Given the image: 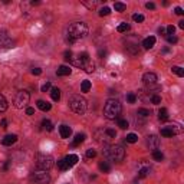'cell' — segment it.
<instances>
[{"label": "cell", "mask_w": 184, "mask_h": 184, "mask_svg": "<svg viewBox=\"0 0 184 184\" xmlns=\"http://www.w3.org/2000/svg\"><path fill=\"white\" fill-rule=\"evenodd\" d=\"M88 32V26L84 22H75L68 27V40L73 43L75 40L84 39V38H86Z\"/></svg>", "instance_id": "obj_1"}, {"label": "cell", "mask_w": 184, "mask_h": 184, "mask_svg": "<svg viewBox=\"0 0 184 184\" xmlns=\"http://www.w3.org/2000/svg\"><path fill=\"white\" fill-rule=\"evenodd\" d=\"M121 114V104L117 99H108L104 105V117L106 120H117Z\"/></svg>", "instance_id": "obj_2"}, {"label": "cell", "mask_w": 184, "mask_h": 184, "mask_svg": "<svg viewBox=\"0 0 184 184\" xmlns=\"http://www.w3.org/2000/svg\"><path fill=\"white\" fill-rule=\"evenodd\" d=\"M69 108L78 115H84L88 109V102L84 96L81 95H72L69 99Z\"/></svg>", "instance_id": "obj_3"}, {"label": "cell", "mask_w": 184, "mask_h": 184, "mask_svg": "<svg viewBox=\"0 0 184 184\" xmlns=\"http://www.w3.org/2000/svg\"><path fill=\"white\" fill-rule=\"evenodd\" d=\"M72 62L75 66H78L81 69H85V72H94V64L91 62V59H89V55L86 52H84V53H79V55L76 56L75 59H72Z\"/></svg>", "instance_id": "obj_4"}, {"label": "cell", "mask_w": 184, "mask_h": 184, "mask_svg": "<svg viewBox=\"0 0 184 184\" xmlns=\"http://www.w3.org/2000/svg\"><path fill=\"white\" fill-rule=\"evenodd\" d=\"M105 155L109 157L112 161L121 163L125 158V150L121 145H109V147L105 148Z\"/></svg>", "instance_id": "obj_5"}, {"label": "cell", "mask_w": 184, "mask_h": 184, "mask_svg": "<svg viewBox=\"0 0 184 184\" xmlns=\"http://www.w3.org/2000/svg\"><path fill=\"white\" fill-rule=\"evenodd\" d=\"M36 167L42 171H49L53 167V158L49 154H39L36 158Z\"/></svg>", "instance_id": "obj_6"}, {"label": "cell", "mask_w": 184, "mask_h": 184, "mask_svg": "<svg viewBox=\"0 0 184 184\" xmlns=\"http://www.w3.org/2000/svg\"><path fill=\"white\" fill-rule=\"evenodd\" d=\"M30 181L33 184H49L50 183V176L48 174V171H36L30 176Z\"/></svg>", "instance_id": "obj_7"}, {"label": "cell", "mask_w": 184, "mask_h": 184, "mask_svg": "<svg viewBox=\"0 0 184 184\" xmlns=\"http://www.w3.org/2000/svg\"><path fill=\"white\" fill-rule=\"evenodd\" d=\"M29 99H30V95H29V92L27 91H19L16 94V96H15V106L16 108H23V106H26V105L29 104Z\"/></svg>", "instance_id": "obj_8"}, {"label": "cell", "mask_w": 184, "mask_h": 184, "mask_svg": "<svg viewBox=\"0 0 184 184\" xmlns=\"http://www.w3.org/2000/svg\"><path fill=\"white\" fill-rule=\"evenodd\" d=\"M0 48L1 49H10L13 48V40L6 30H0Z\"/></svg>", "instance_id": "obj_9"}, {"label": "cell", "mask_w": 184, "mask_h": 184, "mask_svg": "<svg viewBox=\"0 0 184 184\" xmlns=\"http://www.w3.org/2000/svg\"><path fill=\"white\" fill-rule=\"evenodd\" d=\"M157 75L154 72H145L143 75V82H144L145 85H148V86H152V85H155L157 84Z\"/></svg>", "instance_id": "obj_10"}, {"label": "cell", "mask_w": 184, "mask_h": 184, "mask_svg": "<svg viewBox=\"0 0 184 184\" xmlns=\"http://www.w3.org/2000/svg\"><path fill=\"white\" fill-rule=\"evenodd\" d=\"M147 147H150V150H158V145H160V140L157 138V135H148L147 137V141H145Z\"/></svg>", "instance_id": "obj_11"}, {"label": "cell", "mask_w": 184, "mask_h": 184, "mask_svg": "<svg viewBox=\"0 0 184 184\" xmlns=\"http://www.w3.org/2000/svg\"><path fill=\"white\" fill-rule=\"evenodd\" d=\"M16 141H17V135H16V134H9V135H6L3 140H1V144L6 145V147H10V145L15 144Z\"/></svg>", "instance_id": "obj_12"}, {"label": "cell", "mask_w": 184, "mask_h": 184, "mask_svg": "<svg viewBox=\"0 0 184 184\" xmlns=\"http://www.w3.org/2000/svg\"><path fill=\"white\" fill-rule=\"evenodd\" d=\"M65 161H66V164H68V167L71 168V167H73L78 161H79V158H78V155L76 154H69V155H66L64 158Z\"/></svg>", "instance_id": "obj_13"}, {"label": "cell", "mask_w": 184, "mask_h": 184, "mask_svg": "<svg viewBox=\"0 0 184 184\" xmlns=\"http://www.w3.org/2000/svg\"><path fill=\"white\" fill-rule=\"evenodd\" d=\"M59 134H61V137H62V138H69V137H71V134H72V129L69 128V127H68V125H61V127H59Z\"/></svg>", "instance_id": "obj_14"}, {"label": "cell", "mask_w": 184, "mask_h": 184, "mask_svg": "<svg viewBox=\"0 0 184 184\" xmlns=\"http://www.w3.org/2000/svg\"><path fill=\"white\" fill-rule=\"evenodd\" d=\"M71 68L69 66H66V65H61L59 68H58V71H56V73L59 75V76H68V75H71Z\"/></svg>", "instance_id": "obj_15"}, {"label": "cell", "mask_w": 184, "mask_h": 184, "mask_svg": "<svg viewBox=\"0 0 184 184\" xmlns=\"http://www.w3.org/2000/svg\"><path fill=\"white\" fill-rule=\"evenodd\" d=\"M154 45H155V38H154V36H148V38H145L144 42H143L144 49H152Z\"/></svg>", "instance_id": "obj_16"}, {"label": "cell", "mask_w": 184, "mask_h": 184, "mask_svg": "<svg viewBox=\"0 0 184 184\" xmlns=\"http://www.w3.org/2000/svg\"><path fill=\"white\" fill-rule=\"evenodd\" d=\"M161 135L166 137V138H171L173 135H176V131H174L173 127L170 125V127H166V128L161 129Z\"/></svg>", "instance_id": "obj_17"}, {"label": "cell", "mask_w": 184, "mask_h": 184, "mask_svg": "<svg viewBox=\"0 0 184 184\" xmlns=\"http://www.w3.org/2000/svg\"><path fill=\"white\" fill-rule=\"evenodd\" d=\"M38 108H39L40 111L46 112V111H50L52 105L49 104V102H46V101H42V99H39V101H38Z\"/></svg>", "instance_id": "obj_18"}, {"label": "cell", "mask_w": 184, "mask_h": 184, "mask_svg": "<svg viewBox=\"0 0 184 184\" xmlns=\"http://www.w3.org/2000/svg\"><path fill=\"white\" fill-rule=\"evenodd\" d=\"M85 141V134H76L75 135V138H73V141H72V145L73 147H76V145H79V144H82Z\"/></svg>", "instance_id": "obj_19"}, {"label": "cell", "mask_w": 184, "mask_h": 184, "mask_svg": "<svg viewBox=\"0 0 184 184\" xmlns=\"http://www.w3.org/2000/svg\"><path fill=\"white\" fill-rule=\"evenodd\" d=\"M50 98H52L53 101H59V99H61V89L59 88L50 89Z\"/></svg>", "instance_id": "obj_20"}, {"label": "cell", "mask_w": 184, "mask_h": 184, "mask_svg": "<svg viewBox=\"0 0 184 184\" xmlns=\"http://www.w3.org/2000/svg\"><path fill=\"white\" fill-rule=\"evenodd\" d=\"M99 170H101L102 173H109V170H111L109 163H108V161H101V163H99Z\"/></svg>", "instance_id": "obj_21"}, {"label": "cell", "mask_w": 184, "mask_h": 184, "mask_svg": "<svg viewBox=\"0 0 184 184\" xmlns=\"http://www.w3.org/2000/svg\"><path fill=\"white\" fill-rule=\"evenodd\" d=\"M7 106H9V105H7V101H6V98H4V96L0 94V114L6 111V109H7Z\"/></svg>", "instance_id": "obj_22"}, {"label": "cell", "mask_w": 184, "mask_h": 184, "mask_svg": "<svg viewBox=\"0 0 184 184\" xmlns=\"http://www.w3.org/2000/svg\"><path fill=\"white\" fill-rule=\"evenodd\" d=\"M125 141L129 143V144H135L137 141H138V135L134 134V132H131V134H128V135L125 137Z\"/></svg>", "instance_id": "obj_23"}, {"label": "cell", "mask_w": 184, "mask_h": 184, "mask_svg": "<svg viewBox=\"0 0 184 184\" xmlns=\"http://www.w3.org/2000/svg\"><path fill=\"white\" fill-rule=\"evenodd\" d=\"M89 89H91V81H88V79L82 81V84H81V91H82V92H89Z\"/></svg>", "instance_id": "obj_24"}, {"label": "cell", "mask_w": 184, "mask_h": 184, "mask_svg": "<svg viewBox=\"0 0 184 184\" xmlns=\"http://www.w3.org/2000/svg\"><path fill=\"white\" fill-rule=\"evenodd\" d=\"M137 115H138V117H143V118H147V117L151 115V111H150V109H145V108H140V109L137 111Z\"/></svg>", "instance_id": "obj_25"}, {"label": "cell", "mask_w": 184, "mask_h": 184, "mask_svg": "<svg viewBox=\"0 0 184 184\" xmlns=\"http://www.w3.org/2000/svg\"><path fill=\"white\" fill-rule=\"evenodd\" d=\"M158 118L160 121H167L168 120V111L166 108H161L160 111H158Z\"/></svg>", "instance_id": "obj_26"}, {"label": "cell", "mask_w": 184, "mask_h": 184, "mask_svg": "<svg viewBox=\"0 0 184 184\" xmlns=\"http://www.w3.org/2000/svg\"><path fill=\"white\" fill-rule=\"evenodd\" d=\"M152 158L155 161H163L164 155H163V152H161L160 150H154V151H152Z\"/></svg>", "instance_id": "obj_27"}, {"label": "cell", "mask_w": 184, "mask_h": 184, "mask_svg": "<svg viewBox=\"0 0 184 184\" xmlns=\"http://www.w3.org/2000/svg\"><path fill=\"white\" fill-rule=\"evenodd\" d=\"M56 166H58V168H59V170H62V171H65V170H69V167H68V164H66V161H65L64 158H62V160H58Z\"/></svg>", "instance_id": "obj_28"}, {"label": "cell", "mask_w": 184, "mask_h": 184, "mask_svg": "<svg viewBox=\"0 0 184 184\" xmlns=\"http://www.w3.org/2000/svg\"><path fill=\"white\" fill-rule=\"evenodd\" d=\"M171 71L176 73L177 76H180V78H183V76H184V69H183V68H180V66H173V68H171Z\"/></svg>", "instance_id": "obj_29"}, {"label": "cell", "mask_w": 184, "mask_h": 184, "mask_svg": "<svg viewBox=\"0 0 184 184\" xmlns=\"http://www.w3.org/2000/svg\"><path fill=\"white\" fill-rule=\"evenodd\" d=\"M114 9H115L117 12H124V10L127 9V4H125V3H121V1H117V3L114 4Z\"/></svg>", "instance_id": "obj_30"}, {"label": "cell", "mask_w": 184, "mask_h": 184, "mask_svg": "<svg viewBox=\"0 0 184 184\" xmlns=\"http://www.w3.org/2000/svg\"><path fill=\"white\" fill-rule=\"evenodd\" d=\"M118 120V127L120 128H122V129H125V128H128V121L125 120V118H117Z\"/></svg>", "instance_id": "obj_31"}, {"label": "cell", "mask_w": 184, "mask_h": 184, "mask_svg": "<svg viewBox=\"0 0 184 184\" xmlns=\"http://www.w3.org/2000/svg\"><path fill=\"white\" fill-rule=\"evenodd\" d=\"M42 127H43V129H46V131H52L53 129V127H52V122L49 120H43L42 121Z\"/></svg>", "instance_id": "obj_32"}, {"label": "cell", "mask_w": 184, "mask_h": 184, "mask_svg": "<svg viewBox=\"0 0 184 184\" xmlns=\"http://www.w3.org/2000/svg\"><path fill=\"white\" fill-rule=\"evenodd\" d=\"M148 174H150V168H147V167L141 168V170L138 171V177H140V178H144V177H147Z\"/></svg>", "instance_id": "obj_33"}, {"label": "cell", "mask_w": 184, "mask_h": 184, "mask_svg": "<svg viewBox=\"0 0 184 184\" xmlns=\"http://www.w3.org/2000/svg\"><path fill=\"white\" fill-rule=\"evenodd\" d=\"M82 3H84V4H85L88 9H94V7H96V6L99 4V1H98V0H95V1H82Z\"/></svg>", "instance_id": "obj_34"}, {"label": "cell", "mask_w": 184, "mask_h": 184, "mask_svg": "<svg viewBox=\"0 0 184 184\" xmlns=\"http://www.w3.org/2000/svg\"><path fill=\"white\" fill-rule=\"evenodd\" d=\"M128 29H129V24H128V23H121L120 26L117 27V30H118V32H120V33H122V32H127Z\"/></svg>", "instance_id": "obj_35"}, {"label": "cell", "mask_w": 184, "mask_h": 184, "mask_svg": "<svg viewBox=\"0 0 184 184\" xmlns=\"http://www.w3.org/2000/svg\"><path fill=\"white\" fill-rule=\"evenodd\" d=\"M109 13H111V9L106 7V6H105V7H101V9H99V16H108Z\"/></svg>", "instance_id": "obj_36"}, {"label": "cell", "mask_w": 184, "mask_h": 184, "mask_svg": "<svg viewBox=\"0 0 184 184\" xmlns=\"http://www.w3.org/2000/svg\"><path fill=\"white\" fill-rule=\"evenodd\" d=\"M132 19H134V22H137V23H143L145 17L143 16V15H140V13H135V15L132 16Z\"/></svg>", "instance_id": "obj_37"}, {"label": "cell", "mask_w": 184, "mask_h": 184, "mask_svg": "<svg viewBox=\"0 0 184 184\" xmlns=\"http://www.w3.org/2000/svg\"><path fill=\"white\" fill-rule=\"evenodd\" d=\"M105 134L109 137V138H115V137H117V131L112 129V128H106L105 129Z\"/></svg>", "instance_id": "obj_38"}, {"label": "cell", "mask_w": 184, "mask_h": 184, "mask_svg": "<svg viewBox=\"0 0 184 184\" xmlns=\"http://www.w3.org/2000/svg\"><path fill=\"white\" fill-rule=\"evenodd\" d=\"M127 101H128L129 104H134L137 101V95L135 94H132V92H129L128 95H127Z\"/></svg>", "instance_id": "obj_39"}, {"label": "cell", "mask_w": 184, "mask_h": 184, "mask_svg": "<svg viewBox=\"0 0 184 184\" xmlns=\"http://www.w3.org/2000/svg\"><path fill=\"white\" fill-rule=\"evenodd\" d=\"M151 102H152V104H155V105L161 104V96H158V95H151Z\"/></svg>", "instance_id": "obj_40"}, {"label": "cell", "mask_w": 184, "mask_h": 184, "mask_svg": "<svg viewBox=\"0 0 184 184\" xmlns=\"http://www.w3.org/2000/svg\"><path fill=\"white\" fill-rule=\"evenodd\" d=\"M64 56H65V61H69V62H72V52H71V50H66V52H65L64 53Z\"/></svg>", "instance_id": "obj_41"}, {"label": "cell", "mask_w": 184, "mask_h": 184, "mask_svg": "<svg viewBox=\"0 0 184 184\" xmlns=\"http://www.w3.org/2000/svg\"><path fill=\"white\" fill-rule=\"evenodd\" d=\"M40 89H42V92H48L49 89H52V85H50V82H46V84H43Z\"/></svg>", "instance_id": "obj_42"}, {"label": "cell", "mask_w": 184, "mask_h": 184, "mask_svg": "<svg viewBox=\"0 0 184 184\" xmlns=\"http://www.w3.org/2000/svg\"><path fill=\"white\" fill-rule=\"evenodd\" d=\"M86 157H88V158H94V157H96V151L95 150H86Z\"/></svg>", "instance_id": "obj_43"}, {"label": "cell", "mask_w": 184, "mask_h": 184, "mask_svg": "<svg viewBox=\"0 0 184 184\" xmlns=\"http://www.w3.org/2000/svg\"><path fill=\"white\" fill-rule=\"evenodd\" d=\"M174 32H176V27H174L173 24H170V26H167V33H168V36H171V35H174Z\"/></svg>", "instance_id": "obj_44"}, {"label": "cell", "mask_w": 184, "mask_h": 184, "mask_svg": "<svg viewBox=\"0 0 184 184\" xmlns=\"http://www.w3.org/2000/svg\"><path fill=\"white\" fill-rule=\"evenodd\" d=\"M167 42L168 43H177L178 39H177L176 36H167Z\"/></svg>", "instance_id": "obj_45"}, {"label": "cell", "mask_w": 184, "mask_h": 184, "mask_svg": "<svg viewBox=\"0 0 184 184\" xmlns=\"http://www.w3.org/2000/svg\"><path fill=\"white\" fill-rule=\"evenodd\" d=\"M32 73L33 75H40V73H42V69H40V68H35V69H32Z\"/></svg>", "instance_id": "obj_46"}, {"label": "cell", "mask_w": 184, "mask_h": 184, "mask_svg": "<svg viewBox=\"0 0 184 184\" xmlns=\"http://www.w3.org/2000/svg\"><path fill=\"white\" fill-rule=\"evenodd\" d=\"M145 7L148 9V10H154V9H155V4H154V3H147Z\"/></svg>", "instance_id": "obj_47"}, {"label": "cell", "mask_w": 184, "mask_h": 184, "mask_svg": "<svg viewBox=\"0 0 184 184\" xmlns=\"http://www.w3.org/2000/svg\"><path fill=\"white\" fill-rule=\"evenodd\" d=\"M174 12H176V15H178V16L184 15V12H183V9H181V7H176V10H174Z\"/></svg>", "instance_id": "obj_48"}, {"label": "cell", "mask_w": 184, "mask_h": 184, "mask_svg": "<svg viewBox=\"0 0 184 184\" xmlns=\"http://www.w3.org/2000/svg\"><path fill=\"white\" fill-rule=\"evenodd\" d=\"M26 114H27V115H33V114H35V108H30V106L26 108Z\"/></svg>", "instance_id": "obj_49"}, {"label": "cell", "mask_w": 184, "mask_h": 184, "mask_svg": "<svg viewBox=\"0 0 184 184\" xmlns=\"http://www.w3.org/2000/svg\"><path fill=\"white\" fill-rule=\"evenodd\" d=\"M0 125H1L3 128H6V125H7V121H6V120H1V122H0Z\"/></svg>", "instance_id": "obj_50"}, {"label": "cell", "mask_w": 184, "mask_h": 184, "mask_svg": "<svg viewBox=\"0 0 184 184\" xmlns=\"http://www.w3.org/2000/svg\"><path fill=\"white\" fill-rule=\"evenodd\" d=\"M178 27H180V29H184V20H180V22H178Z\"/></svg>", "instance_id": "obj_51"}, {"label": "cell", "mask_w": 184, "mask_h": 184, "mask_svg": "<svg viewBox=\"0 0 184 184\" xmlns=\"http://www.w3.org/2000/svg\"><path fill=\"white\" fill-rule=\"evenodd\" d=\"M9 168V163H6V164H4V167H3V170H4V171H6V170H7Z\"/></svg>", "instance_id": "obj_52"}]
</instances>
